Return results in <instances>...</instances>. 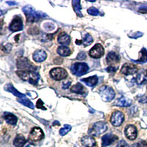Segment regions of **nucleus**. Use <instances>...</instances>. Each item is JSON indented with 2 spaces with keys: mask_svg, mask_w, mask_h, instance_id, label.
<instances>
[{
  "mask_svg": "<svg viewBox=\"0 0 147 147\" xmlns=\"http://www.w3.org/2000/svg\"><path fill=\"white\" fill-rule=\"evenodd\" d=\"M107 129V125L105 122H96L88 130V134L90 136H99L101 134L106 132Z\"/></svg>",
  "mask_w": 147,
  "mask_h": 147,
  "instance_id": "3",
  "label": "nucleus"
},
{
  "mask_svg": "<svg viewBox=\"0 0 147 147\" xmlns=\"http://www.w3.org/2000/svg\"><path fill=\"white\" fill-rule=\"evenodd\" d=\"M23 11L24 13L27 18V21L28 23H33L43 19L44 17L47 16L45 13L42 12L36 11L30 5H27L23 8Z\"/></svg>",
  "mask_w": 147,
  "mask_h": 147,
  "instance_id": "1",
  "label": "nucleus"
},
{
  "mask_svg": "<svg viewBox=\"0 0 147 147\" xmlns=\"http://www.w3.org/2000/svg\"><path fill=\"white\" fill-rule=\"evenodd\" d=\"M2 49H3L4 52H6V53H10V51L12 50V45L10 44H6V45L3 47Z\"/></svg>",
  "mask_w": 147,
  "mask_h": 147,
  "instance_id": "34",
  "label": "nucleus"
},
{
  "mask_svg": "<svg viewBox=\"0 0 147 147\" xmlns=\"http://www.w3.org/2000/svg\"><path fill=\"white\" fill-rule=\"evenodd\" d=\"M125 136L129 140H135L138 136V131L136 127L132 124L127 125L125 127Z\"/></svg>",
  "mask_w": 147,
  "mask_h": 147,
  "instance_id": "11",
  "label": "nucleus"
},
{
  "mask_svg": "<svg viewBox=\"0 0 147 147\" xmlns=\"http://www.w3.org/2000/svg\"><path fill=\"white\" fill-rule=\"evenodd\" d=\"M33 59L35 62L40 63L43 62L44 60H46L47 57V55L45 51L44 50H37L35 51V53L33 54Z\"/></svg>",
  "mask_w": 147,
  "mask_h": 147,
  "instance_id": "15",
  "label": "nucleus"
},
{
  "mask_svg": "<svg viewBox=\"0 0 147 147\" xmlns=\"http://www.w3.org/2000/svg\"><path fill=\"white\" fill-rule=\"evenodd\" d=\"M71 71L73 74L80 77L88 72L89 67L85 63H76L71 65Z\"/></svg>",
  "mask_w": 147,
  "mask_h": 147,
  "instance_id": "4",
  "label": "nucleus"
},
{
  "mask_svg": "<svg viewBox=\"0 0 147 147\" xmlns=\"http://www.w3.org/2000/svg\"><path fill=\"white\" fill-rule=\"evenodd\" d=\"M50 75L54 80L59 81L66 78V77L68 76V73L65 69H62V68H55L51 70Z\"/></svg>",
  "mask_w": 147,
  "mask_h": 147,
  "instance_id": "6",
  "label": "nucleus"
},
{
  "mask_svg": "<svg viewBox=\"0 0 147 147\" xmlns=\"http://www.w3.org/2000/svg\"><path fill=\"white\" fill-rule=\"evenodd\" d=\"M92 43H93V38L89 34H86V35H84L83 38L81 40V44H83L85 47L90 45Z\"/></svg>",
  "mask_w": 147,
  "mask_h": 147,
  "instance_id": "28",
  "label": "nucleus"
},
{
  "mask_svg": "<svg viewBox=\"0 0 147 147\" xmlns=\"http://www.w3.org/2000/svg\"><path fill=\"white\" fill-rule=\"evenodd\" d=\"M119 139V138L115 135H111V134H107L105 136H104L102 137V146L105 147L107 146L110 145V144H113L115 141Z\"/></svg>",
  "mask_w": 147,
  "mask_h": 147,
  "instance_id": "13",
  "label": "nucleus"
},
{
  "mask_svg": "<svg viewBox=\"0 0 147 147\" xmlns=\"http://www.w3.org/2000/svg\"><path fill=\"white\" fill-rule=\"evenodd\" d=\"M88 13L91 16H97V15H99V10L94 7H91L89 9H88Z\"/></svg>",
  "mask_w": 147,
  "mask_h": 147,
  "instance_id": "32",
  "label": "nucleus"
},
{
  "mask_svg": "<svg viewBox=\"0 0 147 147\" xmlns=\"http://www.w3.org/2000/svg\"><path fill=\"white\" fill-rule=\"evenodd\" d=\"M16 74L22 80L28 82L32 85H37L39 80V75L32 71H18Z\"/></svg>",
  "mask_w": 147,
  "mask_h": 147,
  "instance_id": "2",
  "label": "nucleus"
},
{
  "mask_svg": "<svg viewBox=\"0 0 147 147\" xmlns=\"http://www.w3.org/2000/svg\"><path fill=\"white\" fill-rule=\"evenodd\" d=\"M71 129V125H69V124H65V125H64V127H63V128L60 129V136H65L68 132H69V131Z\"/></svg>",
  "mask_w": 147,
  "mask_h": 147,
  "instance_id": "31",
  "label": "nucleus"
},
{
  "mask_svg": "<svg viewBox=\"0 0 147 147\" xmlns=\"http://www.w3.org/2000/svg\"><path fill=\"white\" fill-rule=\"evenodd\" d=\"M81 143L86 147H94L96 144V140L92 136H86L82 138Z\"/></svg>",
  "mask_w": 147,
  "mask_h": 147,
  "instance_id": "18",
  "label": "nucleus"
},
{
  "mask_svg": "<svg viewBox=\"0 0 147 147\" xmlns=\"http://www.w3.org/2000/svg\"><path fill=\"white\" fill-rule=\"evenodd\" d=\"M57 53L60 55L63 56V57H67L69 55H71V49L67 47H64V46H60L57 48Z\"/></svg>",
  "mask_w": 147,
  "mask_h": 147,
  "instance_id": "25",
  "label": "nucleus"
},
{
  "mask_svg": "<svg viewBox=\"0 0 147 147\" xmlns=\"http://www.w3.org/2000/svg\"><path fill=\"white\" fill-rule=\"evenodd\" d=\"M131 104H132V100L125 97H121L115 102V105L119 107H129Z\"/></svg>",
  "mask_w": 147,
  "mask_h": 147,
  "instance_id": "24",
  "label": "nucleus"
},
{
  "mask_svg": "<svg viewBox=\"0 0 147 147\" xmlns=\"http://www.w3.org/2000/svg\"><path fill=\"white\" fill-rule=\"evenodd\" d=\"M4 118H5V120L6 121L7 124H10V125H16L17 121H18L16 116L14 115L13 114L10 113H5Z\"/></svg>",
  "mask_w": 147,
  "mask_h": 147,
  "instance_id": "22",
  "label": "nucleus"
},
{
  "mask_svg": "<svg viewBox=\"0 0 147 147\" xmlns=\"http://www.w3.org/2000/svg\"><path fill=\"white\" fill-rule=\"evenodd\" d=\"M57 40H58L59 44L64 46V47H66V46H68L69 44H70L71 38H70V36H69L68 34L63 32V33H61L60 35H59Z\"/></svg>",
  "mask_w": 147,
  "mask_h": 147,
  "instance_id": "19",
  "label": "nucleus"
},
{
  "mask_svg": "<svg viewBox=\"0 0 147 147\" xmlns=\"http://www.w3.org/2000/svg\"><path fill=\"white\" fill-rule=\"evenodd\" d=\"M104 48L99 44H97L91 49L89 52V55L93 58H99L104 55Z\"/></svg>",
  "mask_w": 147,
  "mask_h": 147,
  "instance_id": "10",
  "label": "nucleus"
},
{
  "mask_svg": "<svg viewBox=\"0 0 147 147\" xmlns=\"http://www.w3.org/2000/svg\"><path fill=\"white\" fill-rule=\"evenodd\" d=\"M84 90H85V88H84L83 85H81L80 83L76 84L74 86H72L71 88V91L77 94H83Z\"/></svg>",
  "mask_w": 147,
  "mask_h": 147,
  "instance_id": "27",
  "label": "nucleus"
},
{
  "mask_svg": "<svg viewBox=\"0 0 147 147\" xmlns=\"http://www.w3.org/2000/svg\"><path fill=\"white\" fill-rule=\"evenodd\" d=\"M85 57H86V55H85V52H80L78 54V55H77V58L80 60H84V59H85Z\"/></svg>",
  "mask_w": 147,
  "mask_h": 147,
  "instance_id": "36",
  "label": "nucleus"
},
{
  "mask_svg": "<svg viewBox=\"0 0 147 147\" xmlns=\"http://www.w3.org/2000/svg\"><path fill=\"white\" fill-rule=\"evenodd\" d=\"M132 147H147V143L144 140H141L140 142L133 144Z\"/></svg>",
  "mask_w": 147,
  "mask_h": 147,
  "instance_id": "33",
  "label": "nucleus"
},
{
  "mask_svg": "<svg viewBox=\"0 0 147 147\" xmlns=\"http://www.w3.org/2000/svg\"><path fill=\"white\" fill-rule=\"evenodd\" d=\"M124 120V115L120 111H115L112 114L110 121L114 127H119L122 124Z\"/></svg>",
  "mask_w": 147,
  "mask_h": 147,
  "instance_id": "8",
  "label": "nucleus"
},
{
  "mask_svg": "<svg viewBox=\"0 0 147 147\" xmlns=\"http://www.w3.org/2000/svg\"><path fill=\"white\" fill-rule=\"evenodd\" d=\"M71 82H67L66 83H63V89L69 88V86L71 85Z\"/></svg>",
  "mask_w": 147,
  "mask_h": 147,
  "instance_id": "40",
  "label": "nucleus"
},
{
  "mask_svg": "<svg viewBox=\"0 0 147 147\" xmlns=\"http://www.w3.org/2000/svg\"><path fill=\"white\" fill-rule=\"evenodd\" d=\"M117 70V68L114 67L113 65H110L107 69V71L109 73H111V72H115V71Z\"/></svg>",
  "mask_w": 147,
  "mask_h": 147,
  "instance_id": "37",
  "label": "nucleus"
},
{
  "mask_svg": "<svg viewBox=\"0 0 147 147\" xmlns=\"http://www.w3.org/2000/svg\"><path fill=\"white\" fill-rule=\"evenodd\" d=\"M44 134L42 129L39 127H34L30 132L29 139L31 141H39L44 138Z\"/></svg>",
  "mask_w": 147,
  "mask_h": 147,
  "instance_id": "7",
  "label": "nucleus"
},
{
  "mask_svg": "<svg viewBox=\"0 0 147 147\" xmlns=\"http://www.w3.org/2000/svg\"><path fill=\"white\" fill-rule=\"evenodd\" d=\"M18 102H20L21 104H22L23 105L26 106L27 107H30V108H34V105L30 102L29 99H26V98H22V99H18Z\"/></svg>",
  "mask_w": 147,
  "mask_h": 147,
  "instance_id": "30",
  "label": "nucleus"
},
{
  "mask_svg": "<svg viewBox=\"0 0 147 147\" xmlns=\"http://www.w3.org/2000/svg\"><path fill=\"white\" fill-rule=\"evenodd\" d=\"M138 71L137 67L133 64H129V63H126L123 65L121 68V74H124V75H132L133 74L136 73Z\"/></svg>",
  "mask_w": 147,
  "mask_h": 147,
  "instance_id": "12",
  "label": "nucleus"
},
{
  "mask_svg": "<svg viewBox=\"0 0 147 147\" xmlns=\"http://www.w3.org/2000/svg\"><path fill=\"white\" fill-rule=\"evenodd\" d=\"M81 82H84L86 85L90 87H94L98 82V77L96 76H92V77L84 78L81 80Z\"/></svg>",
  "mask_w": 147,
  "mask_h": 147,
  "instance_id": "21",
  "label": "nucleus"
},
{
  "mask_svg": "<svg viewBox=\"0 0 147 147\" xmlns=\"http://www.w3.org/2000/svg\"><path fill=\"white\" fill-rule=\"evenodd\" d=\"M136 82L138 85H143L147 82V70H141L136 77Z\"/></svg>",
  "mask_w": 147,
  "mask_h": 147,
  "instance_id": "17",
  "label": "nucleus"
},
{
  "mask_svg": "<svg viewBox=\"0 0 147 147\" xmlns=\"http://www.w3.org/2000/svg\"><path fill=\"white\" fill-rule=\"evenodd\" d=\"M99 93H100V96L102 97V100L105 101V102L112 101L115 96L113 89L112 88L106 86V85H104L100 88Z\"/></svg>",
  "mask_w": 147,
  "mask_h": 147,
  "instance_id": "5",
  "label": "nucleus"
},
{
  "mask_svg": "<svg viewBox=\"0 0 147 147\" xmlns=\"http://www.w3.org/2000/svg\"><path fill=\"white\" fill-rule=\"evenodd\" d=\"M18 67L19 69H23L22 71H32L35 69L32 65V64L29 62L26 58L21 59L18 62Z\"/></svg>",
  "mask_w": 147,
  "mask_h": 147,
  "instance_id": "14",
  "label": "nucleus"
},
{
  "mask_svg": "<svg viewBox=\"0 0 147 147\" xmlns=\"http://www.w3.org/2000/svg\"><path fill=\"white\" fill-rule=\"evenodd\" d=\"M140 57H139V60H136V62L139 63H146L147 61V51L145 48H143L140 52Z\"/></svg>",
  "mask_w": 147,
  "mask_h": 147,
  "instance_id": "29",
  "label": "nucleus"
},
{
  "mask_svg": "<svg viewBox=\"0 0 147 147\" xmlns=\"http://www.w3.org/2000/svg\"><path fill=\"white\" fill-rule=\"evenodd\" d=\"M139 12L142 13H147V7L146 6H142L139 8Z\"/></svg>",
  "mask_w": 147,
  "mask_h": 147,
  "instance_id": "38",
  "label": "nucleus"
},
{
  "mask_svg": "<svg viewBox=\"0 0 147 147\" xmlns=\"http://www.w3.org/2000/svg\"><path fill=\"white\" fill-rule=\"evenodd\" d=\"M9 29L12 32L20 31L23 29V22L20 16H15L9 26Z\"/></svg>",
  "mask_w": 147,
  "mask_h": 147,
  "instance_id": "9",
  "label": "nucleus"
},
{
  "mask_svg": "<svg viewBox=\"0 0 147 147\" xmlns=\"http://www.w3.org/2000/svg\"><path fill=\"white\" fill-rule=\"evenodd\" d=\"M139 102H142V103H146V102H147V97L145 96L140 97L139 99Z\"/></svg>",
  "mask_w": 147,
  "mask_h": 147,
  "instance_id": "39",
  "label": "nucleus"
},
{
  "mask_svg": "<svg viewBox=\"0 0 147 147\" xmlns=\"http://www.w3.org/2000/svg\"><path fill=\"white\" fill-rule=\"evenodd\" d=\"M72 5H73L74 10L75 13H77V15H78L79 16L82 17V14L81 13L82 7H81L80 5V1H79V0H74L73 2H72Z\"/></svg>",
  "mask_w": 147,
  "mask_h": 147,
  "instance_id": "26",
  "label": "nucleus"
},
{
  "mask_svg": "<svg viewBox=\"0 0 147 147\" xmlns=\"http://www.w3.org/2000/svg\"><path fill=\"white\" fill-rule=\"evenodd\" d=\"M5 89V90L10 92V93H12V94H13V95H15L16 96L18 97L19 99H22V98H25L26 97V96L24 95V94H22V93L18 92V90H17L13 86V85H11V84H8V85H6Z\"/></svg>",
  "mask_w": 147,
  "mask_h": 147,
  "instance_id": "20",
  "label": "nucleus"
},
{
  "mask_svg": "<svg viewBox=\"0 0 147 147\" xmlns=\"http://www.w3.org/2000/svg\"><path fill=\"white\" fill-rule=\"evenodd\" d=\"M117 147H129V146L128 144L126 142L125 140H120V141L118 143Z\"/></svg>",
  "mask_w": 147,
  "mask_h": 147,
  "instance_id": "35",
  "label": "nucleus"
},
{
  "mask_svg": "<svg viewBox=\"0 0 147 147\" xmlns=\"http://www.w3.org/2000/svg\"><path fill=\"white\" fill-rule=\"evenodd\" d=\"M107 63L110 65H113V64L118 63L120 61V57L119 55L115 52H110L107 56Z\"/></svg>",
  "mask_w": 147,
  "mask_h": 147,
  "instance_id": "16",
  "label": "nucleus"
},
{
  "mask_svg": "<svg viewBox=\"0 0 147 147\" xmlns=\"http://www.w3.org/2000/svg\"><path fill=\"white\" fill-rule=\"evenodd\" d=\"M26 142H27V140H26L25 138L22 135H18L14 139L13 144L16 147H23L24 144H26Z\"/></svg>",
  "mask_w": 147,
  "mask_h": 147,
  "instance_id": "23",
  "label": "nucleus"
}]
</instances>
